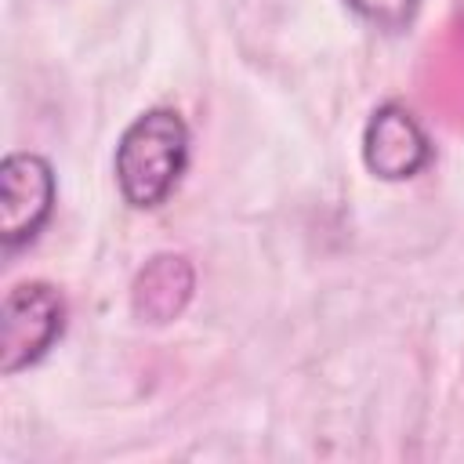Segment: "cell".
<instances>
[{
	"label": "cell",
	"instance_id": "1",
	"mask_svg": "<svg viewBox=\"0 0 464 464\" xmlns=\"http://www.w3.org/2000/svg\"><path fill=\"white\" fill-rule=\"evenodd\" d=\"M185 167H188V123L181 120L178 109L167 105L145 109L123 127L112 156V170L127 207L156 210L160 203H167Z\"/></svg>",
	"mask_w": 464,
	"mask_h": 464
},
{
	"label": "cell",
	"instance_id": "2",
	"mask_svg": "<svg viewBox=\"0 0 464 464\" xmlns=\"http://www.w3.org/2000/svg\"><path fill=\"white\" fill-rule=\"evenodd\" d=\"M65 330V301L44 283L29 279L7 290L0 308V373L14 377L40 362Z\"/></svg>",
	"mask_w": 464,
	"mask_h": 464
},
{
	"label": "cell",
	"instance_id": "3",
	"mask_svg": "<svg viewBox=\"0 0 464 464\" xmlns=\"http://www.w3.org/2000/svg\"><path fill=\"white\" fill-rule=\"evenodd\" d=\"M54 170L40 152H7L0 163V243L18 250L33 243L54 210Z\"/></svg>",
	"mask_w": 464,
	"mask_h": 464
},
{
	"label": "cell",
	"instance_id": "4",
	"mask_svg": "<svg viewBox=\"0 0 464 464\" xmlns=\"http://www.w3.org/2000/svg\"><path fill=\"white\" fill-rule=\"evenodd\" d=\"M362 163L381 181H410L431 163V138L402 102H384L362 127Z\"/></svg>",
	"mask_w": 464,
	"mask_h": 464
},
{
	"label": "cell",
	"instance_id": "5",
	"mask_svg": "<svg viewBox=\"0 0 464 464\" xmlns=\"http://www.w3.org/2000/svg\"><path fill=\"white\" fill-rule=\"evenodd\" d=\"M196 290V268L185 254H156L141 265V272L130 283V312L141 323L163 326L185 312Z\"/></svg>",
	"mask_w": 464,
	"mask_h": 464
},
{
	"label": "cell",
	"instance_id": "6",
	"mask_svg": "<svg viewBox=\"0 0 464 464\" xmlns=\"http://www.w3.org/2000/svg\"><path fill=\"white\" fill-rule=\"evenodd\" d=\"M348 7L359 18H366L370 25L388 29V33H399V29H406L413 22L420 0H348Z\"/></svg>",
	"mask_w": 464,
	"mask_h": 464
}]
</instances>
